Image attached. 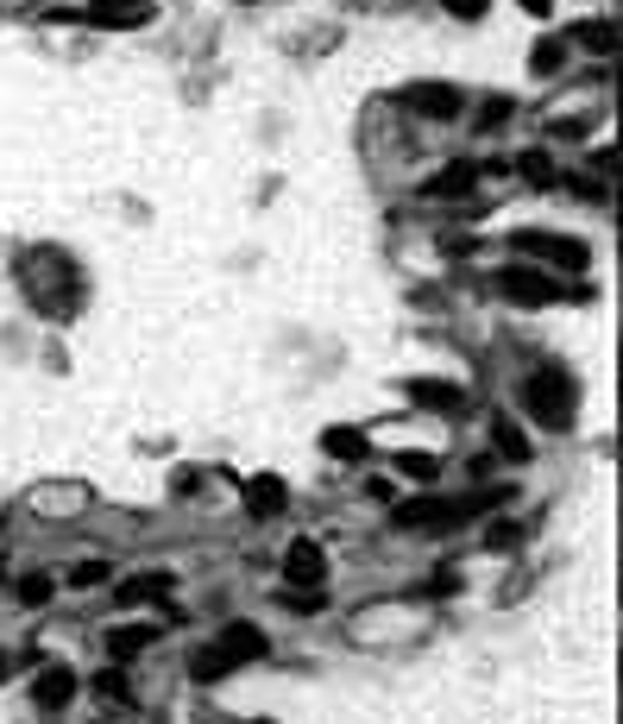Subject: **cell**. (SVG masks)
I'll return each mask as SVG.
<instances>
[{"label":"cell","mask_w":623,"mask_h":724,"mask_svg":"<svg viewBox=\"0 0 623 724\" xmlns=\"http://www.w3.org/2000/svg\"><path fill=\"white\" fill-rule=\"evenodd\" d=\"M0 680H7V655H0Z\"/></svg>","instance_id":"f1b7e54d"},{"label":"cell","mask_w":623,"mask_h":724,"mask_svg":"<svg viewBox=\"0 0 623 724\" xmlns=\"http://www.w3.org/2000/svg\"><path fill=\"white\" fill-rule=\"evenodd\" d=\"M498 284H504V297H517V302H554V297H561V290H554V277L523 272V265H510Z\"/></svg>","instance_id":"4fadbf2b"},{"label":"cell","mask_w":623,"mask_h":724,"mask_svg":"<svg viewBox=\"0 0 623 724\" xmlns=\"http://www.w3.org/2000/svg\"><path fill=\"white\" fill-rule=\"evenodd\" d=\"M95 693H101V700L120 705V700H132V680H126L120 668H101V675H95Z\"/></svg>","instance_id":"7402d4cb"},{"label":"cell","mask_w":623,"mask_h":724,"mask_svg":"<svg viewBox=\"0 0 623 724\" xmlns=\"http://www.w3.org/2000/svg\"><path fill=\"white\" fill-rule=\"evenodd\" d=\"M579 45H586V50H599V57H611V50H618V25H611V20L579 25Z\"/></svg>","instance_id":"44dd1931"},{"label":"cell","mask_w":623,"mask_h":724,"mask_svg":"<svg viewBox=\"0 0 623 724\" xmlns=\"http://www.w3.org/2000/svg\"><path fill=\"white\" fill-rule=\"evenodd\" d=\"M89 20L107 25V32H126V25L151 20V0H89Z\"/></svg>","instance_id":"8fae6325"},{"label":"cell","mask_w":623,"mask_h":724,"mask_svg":"<svg viewBox=\"0 0 623 724\" xmlns=\"http://www.w3.org/2000/svg\"><path fill=\"white\" fill-rule=\"evenodd\" d=\"M409 398L428 403V410H466V391H453V384H435V378H416V384H409Z\"/></svg>","instance_id":"2e32d148"},{"label":"cell","mask_w":623,"mask_h":724,"mask_svg":"<svg viewBox=\"0 0 623 724\" xmlns=\"http://www.w3.org/2000/svg\"><path fill=\"white\" fill-rule=\"evenodd\" d=\"M403 473H409V479H423V485H428V479L441 473V467H435V460H423V453H409V460H403Z\"/></svg>","instance_id":"484cf974"},{"label":"cell","mask_w":623,"mask_h":724,"mask_svg":"<svg viewBox=\"0 0 623 724\" xmlns=\"http://www.w3.org/2000/svg\"><path fill=\"white\" fill-rule=\"evenodd\" d=\"M529 70L535 76H561L567 70V38H542V45L529 50Z\"/></svg>","instance_id":"ac0fdd59"},{"label":"cell","mask_w":623,"mask_h":724,"mask_svg":"<svg viewBox=\"0 0 623 724\" xmlns=\"http://www.w3.org/2000/svg\"><path fill=\"white\" fill-rule=\"evenodd\" d=\"M107 579H114V567H107L101 554H89V561H76L70 574H64V586H70V593H95V586H107Z\"/></svg>","instance_id":"e0dca14e"},{"label":"cell","mask_w":623,"mask_h":724,"mask_svg":"<svg viewBox=\"0 0 623 724\" xmlns=\"http://www.w3.org/2000/svg\"><path fill=\"white\" fill-rule=\"evenodd\" d=\"M322 448L334 453V460H353V467H359V460L372 453V441H366L359 428H327V435H322Z\"/></svg>","instance_id":"9a60e30c"},{"label":"cell","mask_w":623,"mask_h":724,"mask_svg":"<svg viewBox=\"0 0 623 724\" xmlns=\"http://www.w3.org/2000/svg\"><path fill=\"white\" fill-rule=\"evenodd\" d=\"M171 593H176V574H171V567L120 579V605H126V611H132V605H158V599H171Z\"/></svg>","instance_id":"30bf717a"},{"label":"cell","mask_w":623,"mask_h":724,"mask_svg":"<svg viewBox=\"0 0 623 724\" xmlns=\"http://www.w3.org/2000/svg\"><path fill=\"white\" fill-rule=\"evenodd\" d=\"M517 252L549 258L554 272H579V265H586V246H579V240H561V233H517Z\"/></svg>","instance_id":"5b68a950"},{"label":"cell","mask_w":623,"mask_h":724,"mask_svg":"<svg viewBox=\"0 0 623 724\" xmlns=\"http://www.w3.org/2000/svg\"><path fill=\"white\" fill-rule=\"evenodd\" d=\"M265 650H272V643H265V630H252V624H233V630L221 636V655L233 662V668H246V662H265Z\"/></svg>","instance_id":"5bb4252c"},{"label":"cell","mask_w":623,"mask_h":724,"mask_svg":"<svg viewBox=\"0 0 623 724\" xmlns=\"http://www.w3.org/2000/svg\"><path fill=\"white\" fill-rule=\"evenodd\" d=\"M13 593H20V605H50L57 579H50V574H20V579H13Z\"/></svg>","instance_id":"ffe728a7"},{"label":"cell","mask_w":623,"mask_h":724,"mask_svg":"<svg viewBox=\"0 0 623 724\" xmlns=\"http://www.w3.org/2000/svg\"><path fill=\"white\" fill-rule=\"evenodd\" d=\"M517 176H523V183H535V189H549V183H554V158L542 146H529L523 158H517Z\"/></svg>","instance_id":"d6986e66"},{"label":"cell","mask_w":623,"mask_h":724,"mask_svg":"<svg viewBox=\"0 0 623 724\" xmlns=\"http://www.w3.org/2000/svg\"><path fill=\"white\" fill-rule=\"evenodd\" d=\"M76 693H82V675L64 668V662H45V668L32 675V705H38V712H64V705H76Z\"/></svg>","instance_id":"3957f363"},{"label":"cell","mask_w":623,"mask_h":724,"mask_svg":"<svg viewBox=\"0 0 623 724\" xmlns=\"http://www.w3.org/2000/svg\"><path fill=\"white\" fill-rule=\"evenodd\" d=\"M473 510H485V498H416V504H403V529H453V524H466Z\"/></svg>","instance_id":"7a4b0ae2"},{"label":"cell","mask_w":623,"mask_h":724,"mask_svg":"<svg viewBox=\"0 0 623 724\" xmlns=\"http://www.w3.org/2000/svg\"><path fill=\"white\" fill-rule=\"evenodd\" d=\"M504 120H510V95H492L478 107V126H504Z\"/></svg>","instance_id":"cb8c5ba5"},{"label":"cell","mask_w":623,"mask_h":724,"mask_svg":"<svg viewBox=\"0 0 623 724\" xmlns=\"http://www.w3.org/2000/svg\"><path fill=\"white\" fill-rule=\"evenodd\" d=\"M478 176H485V171H478L473 158H453L448 171H435L423 183V196L428 202H460V196H473V189H478Z\"/></svg>","instance_id":"52a82bcc"},{"label":"cell","mask_w":623,"mask_h":724,"mask_svg":"<svg viewBox=\"0 0 623 724\" xmlns=\"http://www.w3.org/2000/svg\"><path fill=\"white\" fill-rule=\"evenodd\" d=\"M397 101H403V107H416L423 120H453V114L466 107V95H460L453 82H409Z\"/></svg>","instance_id":"277c9868"},{"label":"cell","mask_w":623,"mask_h":724,"mask_svg":"<svg viewBox=\"0 0 623 724\" xmlns=\"http://www.w3.org/2000/svg\"><path fill=\"white\" fill-rule=\"evenodd\" d=\"M227 668H233V662H227L221 650H201V655H196V680H221Z\"/></svg>","instance_id":"603a6c76"},{"label":"cell","mask_w":623,"mask_h":724,"mask_svg":"<svg viewBox=\"0 0 623 724\" xmlns=\"http://www.w3.org/2000/svg\"><path fill=\"white\" fill-rule=\"evenodd\" d=\"M485 7H492V0H448V13H453V20H478Z\"/></svg>","instance_id":"4316f807"},{"label":"cell","mask_w":623,"mask_h":724,"mask_svg":"<svg viewBox=\"0 0 623 724\" xmlns=\"http://www.w3.org/2000/svg\"><path fill=\"white\" fill-rule=\"evenodd\" d=\"M523 7H529V13H535V20H542V13H549L554 0H523Z\"/></svg>","instance_id":"83f0119b"},{"label":"cell","mask_w":623,"mask_h":724,"mask_svg":"<svg viewBox=\"0 0 623 724\" xmlns=\"http://www.w3.org/2000/svg\"><path fill=\"white\" fill-rule=\"evenodd\" d=\"M485 435H492V453H498V460H510V467H529L535 441L517 428V416H492V428H485Z\"/></svg>","instance_id":"9c48e42d"},{"label":"cell","mask_w":623,"mask_h":724,"mask_svg":"<svg viewBox=\"0 0 623 724\" xmlns=\"http://www.w3.org/2000/svg\"><path fill=\"white\" fill-rule=\"evenodd\" d=\"M574 398H579V384H574V372H561V366H542V372L523 384V403L535 410V423H549V428L574 423Z\"/></svg>","instance_id":"6da1fadb"},{"label":"cell","mask_w":623,"mask_h":724,"mask_svg":"<svg viewBox=\"0 0 623 724\" xmlns=\"http://www.w3.org/2000/svg\"><path fill=\"white\" fill-rule=\"evenodd\" d=\"M485 542H492V549H517V542H523V524H498Z\"/></svg>","instance_id":"d4e9b609"},{"label":"cell","mask_w":623,"mask_h":724,"mask_svg":"<svg viewBox=\"0 0 623 724\" xmlns=\"http://www.w3.org/2000/svg\"><path fill=\"white\" fill-rule=\"evenodd\" d=\"M327 579V554H322V542H290L284 549V586H322Z\"/></svg>","instance_id":"8992f818"},{"label":"cell","mask_w":623,"mask_h":724,"mask_svg":"<svg viewBox=\"0 0 623 724\" xmlns=\"http://www.w3.org/2000/svg\"><path fill=\"white\" fill-rule=\"evenodd\" d=\"M158 643V624H114L107 630V655H114V668H126L132 655H146Z\"/></svg>","instance_id":"7c38bea8"},{"label":"cell","mask_w":623,"mask_h":724,"mask_svg":"<svg viewBox=\"0 0 623 724\" xmlns=\"http://www.w3.org/2000/svg\"><path fill=\"white\" fill-rule=\"evenodd\" d=\"M290 510V485L277 473H258L246 479V517H258V524H272V517H284Z\"/></svg>","instance_id":"ba28073f"}]
</instances>
